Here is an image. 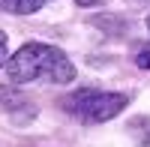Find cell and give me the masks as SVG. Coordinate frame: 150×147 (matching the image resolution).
<instances>
[{"mask_svg": "<svg viewBox=\"0 0 150 147\" xmlns=\"http://www.w3.org/2000/svg\"><path fill=\"white\" fill-rule=\"evenodd\" d=\"M9 12H15V15H33V12H39L48 0H0Z\"/></svg>", "mask_w": 150, "mask_h": 147, "instance_id": "obj_3", "label": "cell"}, {"mask_svg": "<svg viewBox=\"0 0 150 147\" xmlns=\"http://www.w3.org/2000/svg\"><path fill=\"white\" fill-rule=\"evenodd\" d=\"M138 3H144V0H138Z\"/></svg>", "mask_w": 150, "mask_h": 147, "instance_id": "obj_9", "label": "cell"}, {"mask_svg": "<svg viewBox=\"0 0 150 147\" xmlns=\"http://www.w3.org/2000/svg\"><path fill=\"white\" fill-rule=\"evenodd\" d=\"M78 6H99V3H105V0H75Z\"/></svg>", "mask_w": 150, "mask_h": 147, "instance_id": "obj_7", "label": "cell"}, {"mask_svg": "<svg viewBox=\"0 0 150 147\" xmlns=\"http://www.w3.org/2000/svg\"><path fill=\"white\" fill-rule=\"evenodd\" d=\"M9 63V42H6V33L0 30V69H6Z\"/></svg>", "mask_w": 150, "mask_h": 147, "instance_id": "obj_6", "label": "cell"}, {"mask_svg": "<svg viewBox=\"0 0 150 147\" xmlns=\"http://www.w3.org/2000/svg\"><path fill=\"white\" fill-rule=\"evenodd\" d=\"M6 75L12 84H27V81L69 84L75 81V66L60 48L45 45V42H27L9 57Z\"/></svg>", "mask_w": 150, "mask_h": 147, "instance_id": "obj_1", "label": "cell"}, {"mask_svg": "<svg viewBox=\"0 0 150 147\" xmlns=\"http://www.w3.org/2000/svg\"><path fill=\"white\" fill-rule=\"evenodd\" d=\"M0 102H3L6 108H12V111H18V108L27 105V102H24L21 96L15 93V90H9V87H0Z\"/></svg>", "mask_w": 150, "mask_h": 147, "instance_id": "obj_4", "label": "cell"}, {"mask_svg": "<svg viewBox=\"0 0 150 147\" xmlns=\"http://www.w3.org/2000/svg\"><path fill=\"white\" fill-rule=\"evenodd\" d=\"M135 66H138V69H150V45L138 48V54H135Z\"/></svg>", "mask_w": 150, "mask_h": 147, "instance_id": "obj_5", "label": "cell"}, {"mask_svg": "<svg viewBox=\"0 0 150 147\" xmlns=\"http://www.w3.org/2000/svg\"><path fill=\"white\" fill-rule=\"evenodd\" d=\"M147 30H150V15H147Z\"/></svg>", "mask_w": 150, "mask_h": 147, "instance_id": "obj_8", "label": "cell"}, {"mask_svg": "<svg viewBox=\"0 0 150 147\" xmlns=\"http://www.w3.org/2000/svg\"><path fill=\"white\" fill-rule=\"evenodd\" d=\"M63 111L72 114L81 123H105L117 117L129 105V93H111V90H78L69 93L63 102Z\"/></svg>", "mask_w": 150, "mask_h": 147, "instance_id": "obj_2", "label": "cell"}]
</instances>
